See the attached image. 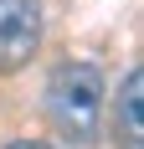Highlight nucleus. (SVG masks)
<instances>
[{"label":"nucleus","mask_w":144,"mask_h":149,"mask_svg":"<svg viewBox=\"0 0 144 149\" xmlns=\"http://www.w3.org/2000/svg\"><path fill=\"white\" fill-rule=\"evenodd\" d=\"M46 118L67 144L87 149L103 118V72L98 62H62L46 77Z\"/></svg>","instance_id":"nucleus-1"},{"label":"nucleus","mask_w":144,"mask_h":149,"mask_svg":"<svg viewBox=\"0 0 144 149\" xmlns=\"http://www.w3.org/2000/svg\"><path fill=\"white\" fill-rule=\"evenodd\" d=\"M41 46V0H0V72L26 67Z\"/></svg>","instance_id":"nucleus-2"},{"label":"nucleus","mask_w":144,"mask_h":149,"mask_svg":"<svg viewBox=\"0 0 144 149\" xmlns=\"http://www.w3.org/2000/svg\"><path fill=\"white\" fill-rule=\"evenodd\" d=\"M139 72L124 77V88H118V103H113V144L118 149H144V118H139Z\"/></svg>","instance_id":"nucleus-3"},{"label":"nucleus","mask_w":144,"mask_h":149,"mask_svg":"<svg viewBox=\"0 0 144 149\" xmlns=\"http://www.w3.org/2000/svg\"><path fill=\"white\" fill-rule=\"evenodd\" d=\"M5 149H52V144H41V139H15V144H5Z\"/></svg>","instance_id":"nucleus-4"}]
</instances>
